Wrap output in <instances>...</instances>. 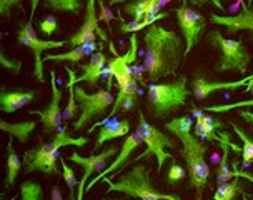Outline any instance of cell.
Returning <instances> with one entry per match:
<instances>
[{
  "label": "cell",
  "instance_id": "36",
  "mask_svg": "<svg viewBox=\"0 0 253 200\" xmlns=\"http://www.w3.org/2000/svg\"><path fill=\"white\" fill-rule=\"evenodd\" d=\"M233 177H238V179H247V180H250L253 184V175L247 174V172H240L237 169V163H233Z\"/></svg>",
  "mask_w": 253,
  "mask_h": 200
},
{
  "label": "cell",
  "instance_id": "27",
  "mask_svg": "<svg viewBox=\"0 0 253 200\" xmlns=\"http://www.w3.org/2000/svg\"><path fill=\"white\" fill-rule=\"evenodd\" d=\"M43 3L52 12H70L74 15H79L82 8L80 0H43Z\"/></svg>",
  "mask_w": 253,
  "mask_h": 200
},
{
  "label": "cell",
  "instance_id": "10",
  "mask_svg": "<svg viewBox=\"0 0 253 200\" xmlns=\"http://www.w3.org/2000/svg\"><path fill=\"white\" fill-rule=\"evenodd\" d=\"M175 13H177V22L185 40V57H187L200 40L207 20L200 12L188 7L187 0H182V5L175 8Z\"/></svg>",
  "mask_w": 253,
  "mask_h": 200
},
{
  "label": "cell",
  "instance_id": "2",
  "mask_svg": "<svg viewBox=\"0 0 253 200\" xmlns=\"http://www.w3.org/2000/svg\"><path fill=\"white\" fill-rule=\"evenodd\" d=\"M164 127L182 142V157L187 165L190 187L197 190V197H202L203 189L207 187L210 177V167L205 158L207 152H209V144L202 142L192 134L193 124L190 115L175 117L167 122Z\"/></svg>",
  "mask_w": 253,
  "mask_h": 200
},
{
  "label": "cell",
  "instance_id": "28",
  "mask_svg": "<svg viewBox=\"0 0 253 200\" xmlns=\"http://www.w3.org/2000/svg\"><path fill=\"white\" fill-rule=\"evenodd\" d=\"M20 200H45L42 185L34 180H25L20 185Z\"/></svg>",
  "mask_w": 253,
  "mask_h": 200
},
{
  "label": "cell",
  "instance_id": "38",
  "mask_svg": "<svg viewBox=\"0 0 253 200\" xmlns=\"http://www.w3.org/2000/svg\"><path fill=\"white\" fill-rule=\"evenodd\" d=\"M52 200H63V195H62V190L60 187H57V185H53L52 187V194H50Z\"/></svg>",
  "mask_w": 253,
  "mask_h": 200
},
{
  "label": "cell",
  "instance_id": "20",
  "mask_svg": "<svg viewBox=\"0 0 253 200\" xmlns=\"http://www.w3.org/2000/svg\"><path fill=\"white\" fill-rule=\"evenodd\" d=\"M130 132V122L128 120H119V119H110L107 124H103L100 127V132H98L97 142L93 145V150L100 149L103 144L108 142V140L114 139H120V137H126Z\"/></svg>",
  "mask_w": 253,
  "mask_h": 200
},
{
  "label": "cell",
  "instance_id": "4",
  "mask_svg": "<svg viewBox=\"0 0 253 200\" xmlns=\"http://www.w3.org/2000/svg\"><path fill=\"white\" fill-rule=\"evenodd\" d=\"M88 140L85 137H69L67 135V129L62 127L58 130L57 137L48 144H40L37 149H30L24 155V167L27 172H42L47 175L58 174V158H60V149L67 147V145H74V147H82L87 145Z\"/></svg>",
  "mask_w": 253,
  "mask_h": 200
},
{
  "label": "cell",
  "instance_id": "16",
  "mask_svg": "<svg viewBox=\"0 0 253 200\" xmlns=\"http://www.w3.org/2000/svg\"><path fill=\"white\" fill-rule=\"evenodd\" d=\"M210 20L211 24L227 27L228 34L242 30H248L253 34V5L242 0V12L238 15H216V13H211Z\"/></svg>",
  "mask_w": 253,
  "mask_h": 200
},
{
  "label": "cell",
  "instance_id": "5",
  "mask_svg": "<svg viewBox=\"0 0 253 200\" xmlns=\"http://www.w3.org/2000/svg\"><path fill=\"white\" fill-rule=\"evenodd\" d=\"M148 105H150L152 115L155 119H167L175 110L187 103V99L192 92L187 87V77H180L178 80L170 84H152L145 85Z\"/></svg>",
  "mask_w": 253,
  "mask_h": 200
},
{
  "label": "cell",
  "instance_id": "40",
  "mask_svg": "<svg viewBox=\"0 0 253 200\" xmlns=\"http://www.w3.org/2000/svg\"><path fill=\"white\" fill-rule=\"evenodd\" d=\"M126 0H108V5L114 7V5H119V3H125Z\"/></svg>",
  "mask_w": 253,
  "mask_h": 200
},
{
  "label": "cell",
  "instance_id": "35",
  "mask_svg": "<svg viewBox=\"0 0 253 200\" xmlns=\"http://www.w3.org/2000/svg\"><path fill=\"white\" fill-rule=\"evenodd\" d=\"M20 0H0V13L3 17H10L12 15V8L15 5H19Z\"/></svg>",
  "mask_w": 253,
  "mask_h": 200
},
{
  "label": "cell",
  "instance_id": "6",
  "mask_svg": "<svg viewBox=\"0 0 253 200\" xmlns=\"http://www.w3.org/2000/svg\"><path fill=\"white\" fill-rule=\"evenodd\" d=\"M40 0H30L32 3V8H30V17L29 20L25 22L24 25L20 27L19 32H17V40L19 44L25 45L29 47L32 52H34V75L40 84L45 82V75H43V58H42V53L47 52L50 49H60V47H65L69 45L67 40H60V42H53V40H40L37 32L34 29V17H35V12H37V5H39Z\"/></svg>",
  "mask_w": 253,
  "mask_h": 200
},
{
  "label": "cell",
  "instance_id": "39",
  "mask_svg": "<svg viewBox=\"0 0 253 200\" xmlns=\"http://www.w3.org/2000/svg\"><path fill=\"white\" fill-rule=\"evenodd\" d=\"M240 117H242V119H245L247 122H250V124H253V113L247 112V110H242L240 112Z\"/></svg>",
  "mask_w": 253,
  "mask_h": 200
},
{
  "label": "cell",
  "instance_id": "41",
  "mask_svg": "<svg viewBox=\"0 0 253 200\" xmlns=\"http://www.w3.org/2000/svg\"><path fill=\"white\" fill-rule=\"evenodd\" d=\"M243 200H252V199H248V197H247V194H245V195H243Z\"/></svg>",
  "mask_w": 253,
  "mask_h": 200
},
{
  "label": "cell",
  "instance_id": "18",
  "mask_svg": "<svg viewBox=\"0 0 253 200\" xmlns=\"http://www.w3.org/2000/svg\"><path fill=\"white\" fill-rule=\"evenodd\" d=\"M100 49H103V44L100 42H90L79 45V47L70 49L65 53H48L43 60L47 62H72V63H79L80 60H84L85 57H92L95 52H98Z\"/></svg>",
  "mask_w": 253,
  "mask_h": 200
},
{
  "label": "cell",
  "instance_id": "12",
  "mask_svg": "<svg viewBox=\"0 0 253 200\" xmlns=\"http://www.w3.org/2000/svg\"><path fill=\"white\" fill-rule=\"evenodd\" d=\"M143 142V137H142V132L137 127V130L132 132V134H128L124 140V144H122V149L119 152V155H117V160L114 163H110V165L107 167L105 170H102L100 174H98L95 179L87 184V187H85V194H88L90 190H92L93 185L100 184L103 179H108V180H114V177L119 174V170L122 167H126V163H128V157L132 155L133 150H137L140 145Z\"/></svg>",
  "mask_w": 253,
  "mask_h": 200
},
{
  "label": "cell",
  "instance_id": "14",
  "mask_svg": "<svg viewBox=\"0 0 253 200\" xmlns=\"http://www.w3.org/2000/svg\"><path fill=\"white\" fill-rule=\"evenodd\" d=\"M98 20H100V17L97 15V0H87V12H85L82 27L67 40L70 47L74 49L84 44L97 42V35H100L103 42H108L107 34H103V30L98 27Z\"/></svg>",
  "mask_w": 253,
  "mask_h": 200
},
{
  "label": "cell",
  "instance_id": "29",
  "mask_svg": "<svg viewBox=\"0 0 253 200\" xmlns=\"http://www.w3.org/2000/svg\"><path fill=\"white\" fill-rule=\"evenodd\" d=\"M60 165H62V177H63V182L67 184L69 187V192H70V200H77V190H79V182L75 179V172L72 170V167L67 165L65 158L60 157Z\"/></svg>",
  "mask_w": 253,
  "mask_h": 200
},
{
  "label": "cell",
  "instance_id": "22",
  "mask_svg": "<svg viewBox=\"0 0 253 200\" xmlns=\"http://www.w3.org/2000/svg\"><path fill=\"white\" fill-rule=\"evenodd\" d=\"M157 5L158 0H135V2L126 3L124 7V12L132 17L135 22H142L158 15Z\"/></svg>",
  "mask_w": 253,
  "mask_h": 200
},
{
  "label": "cell",
  "instance_id": "7",
  "mask_svg": "<svg viewBox=\"0 0 253 200\" xmlns=\"http://www.w3.org/2000/svg\"><path fill=\"white\" fill-rule=\"evenodd\" d=\"M75 97L80 107V117L74 122V132L82 130L85 125L95 119H100L107 113L110 107H114L115 97L108 89H98L95 94H87L82 87L75 85Z\"/></svg>",
  "mask_w": 253,
  "mask_h": 200
},
{
  "label": "cell",
  "instance_id": "33",
  "mask_svg": "<svg viewBox=\"0 0 253 200\" xmlns=\"http://www.w3.org/2000/svg\"><path fill=\"white\" fill-rule=\"evenodd\" d=\"M57 27H58V22L53 15L45 17V19L40 22V30H42L45 35H53V32L57 30Z\"/></svg>",
  "mask_w": 253,
  "mask_h": 200
},
{
  "label": "cell",
  "instance_id": "43",
  "mask_svg": "<svg viewBox=\"0 0 253 200\" xmlns=\"http://www.w3.org/2000/svg\"><path fill=\"white\" fill-rule=\"evenodd\" d=\"M103 200H110V199H103Z\"/></svg>",
  "mask_w": 253,
  "mask_h": 200
},
{
  "label": "cell",
  "instance_id": "31",
  "mask_svg": "<svg viewBox=\"0 0 253 200\" xmlns=\"http://www.w3.org/2000/svg\"><path fill=\"white\" fill-rule=\"evenodd\" d=\"M243 107H253V99L240 100V102H235V103H227V105H210V107H205L203 110L211 112V113H223V112L233 110V108H243Z\"/></svg>",
  "mask_w": 253,
  "mask_h": 200
},
{
  "label": "cell",
  "instance_id": "30",
  "mask_svg": "<svg viewBox=\"0 0 253 200\" xmlns=\"http://www.w3.org/2000/svg\"><path fill=\"white\" fill-rule=\"evenodd\" d=\"M232 127H233V132L238 135V137L242 139L243 142V149H242V157H243V165L247 167V163L253 162V140L248 137V135L245 134L243 130H240V127L235 125L232 122Z\"/></svg>",
  "mask_w": 253,
  "mask_h": 200
},
{
  "label": "cell",
  "instance_id": "26",
  "mask_svg": "<svg viewBox=\"0 0 253 200\" xmlns=\"http://www.w3.org/2000/svg\"><path fill=\"white\" fill-rule=\"evenodd\" d=\"M169 17V12L167 13H158V15L152 17V19H147V20H142V22H125L122 17H119L120 20V27H119V32L120 34H135V32L138 30H143V29H148L150 25L155 24L157 20H162V19H167Z\"/></svg>",
  "mask_w": 253,
  "mask_h": 200
},
{
  "label": "cell",
  "instance_id": "17",
  "mask_svg": "<svg viewBox=\"0 0 253 200\" xmlns=\"http://www.w3.org/2000/svg\"><path fill=\"white\" fill-rule=\"evenodd\" d=\"M105 65H107V57L103 53V50L100 49L98 52H95L90 60L87 63H82L80 69H82L84 74L80 77H77V84L79 82H87L88 87L97 89L98 87V80L102 79L103 72H105Z\"/></svg>",
  "mask_w": 253,
  "mask_h": 200
},
{
  "label": "cell",
  "instance_id": "32",
  "mask_svg": "<svg viewBox=\"0 0 253 200\" xmlns=\"http://www.w3.org/2000/svg\"><path fill=\"white\" fill-rule=\"evenodd\" d=\"M187 175L183 167H180L177 162H173L170 165L169 172H167V179H169V184H177V182H182Z\"/></svg>",
  "mask_w": 253,
  "mask_h": 200
},
{
  "label": "cell",
  "instance_id": "19",
  "mask_svg": "<svg viewBox=\"0 0 253 200\" xmlns=\"http://www.w3.org/2000/svg\"><path fill=\"white\" fill-rule=\"evenodd\" d=\"M35 99V92L32 90H8L2 89L0 90V110L5 113H13L19 108L25 107L27 103H30Z\"/></svg>",
  "mask_w": 253,
  "mask_h": 200
},
{
  "label": "cell",
  "instance_id": "24",
  "mask_svg": "<svg viewBox=\"0 0 253 200\" xmlns=\"http://www.w3.org/2000/svg\"><path fill=\"white\" fill-rule=\"evenodd\" d=\"M0 130L8 132L20 142H27L29 135L35 130V122H20V124H10V122L0 120Z\"/></svg>",
  "mask_w": 253,
  "mask_h": 200
},
{
  "label": "cell",
  "instance_id": "23",
  "mask_svg": "<svg viewBox=\"0 0 253 200\" xmlns=\"http://www.w3.org/2000/svg\"><path fill=\"white\" fill-rule=\"evenodd\" d=\"M22 162L20 157L17 155L15 149H13V142L8 140L7 142V175H5V185L7 189H10L17 180V175L20 174Z\"/></svg>",
  "mask_w": 253,
  "mask_h": 200
},
{
  "label": "cell",
  "instance_id": "13",
  "mask_svg": "<svg viewBox=\"0 0 253 200\" xmlns=\"http://www.w3.org/2000/svg\"><path fill=\"white\" fill-rule=\"evenodd\" d=\"M50 89H52V97L50 102L47 103V107L43 110H30L29 113H37L40 117V122L43 125L45 134H52V132H58L62 129L63 124V112L60 110V102H62V89L57 85V75L55 70L50 72Z\"/></svg>",
  "mask_w": 253,
  "mask_h": 200
},
{
  "label": "cell",
  "instance_id": "3",
  "mask_svg": "<svg viewBox=\"0 0 253 200\" xmlns=\"http://www.w3.org/2000/svg\"><path fill=\"white\" fill-rule=\"evenodd\" d=\"M152 170L145 163H138V165L132 167L126 174L120 175L119 180H102L108 185L107 192H120L125 194L126 197L138 199V200H183L171 194H164L158 189H155L152 180ZM100 182V184H102Z\"/></svg>",
  "mask_w": 253,
  "mask_h": 200
},
{
  "label": "cell",
  "instance_id": "1",
  "mask_svg": "<svg viewBox=\"0 0 253 200\" xmlns=\"http://www.w3.org/2000/svg\"><path fill=\"white\" fill-rule=\"evenodd\" d=\"M143 70L148 79L158 82L177 74L180 62L185 57L183 40L177 32L153 24L143 34Z\"/></svg>",
  "mask_w": 253,
  "mask_h": 200
},
{
  "label": "cell",
  "instance_id": "9",
  "mask_svg": "<svg viewBox=\"0 0 253 200\" xmlns=\"http://www.w3.org/2000/svg\"><path fill=\"white\" fill-rule=\"evenodd\" d=\"M138 129L142 132L143 142L147 144V150L143 153H140L137 158H133V162L140 160V158H145L148 155H153L157 158V170H162L164 163L169 160V158H173L171 153L167 152V149H173L175 142L171 140L169 135L164 134L160 129H157L155 125H152L150 122L145 119L143 112H138Z\"/></svg>",
  "mask_w": 253,
  "mask_h": 200
},
{
  "label": "cell",
  "instance_id": "21",
  "mask_svg": "<svg viewBox=\"0 0 253 200\" xmlns=\"http://www.w3.org/2000/svg\"><path fill=\"white\" fill-rule=\"evenodd\" d=\"M205 110H198V108H193L192 113L197 117V122H195V135L197 137H202L205 140H215L216 142V137L218 135L215 134L216 130L223 127V122L213 119V117H209V115H203Z\"/></svg>",
  "mask_w": 253,
  "mask_h": 200
},
{
  "label": "cell",
  "instance_id": "42",
  "mask_svg": "<svg viewBox=\"0 0 253 200\" xmlns=\"http://www.w3.org/2000/svg\"><path fill=\"white\" fill-rule=\"evenodd\" d=\"M200 199H202V197H197V200H200Z\"/></svg>",
  "mask_w": 253,
  "mask_h": 200
},
{
  "label": "cell",
  "instance_id": "34",
  "mask_svg": "<svg viewBox=\"0 0 253 200\" xmlns=\"http://www.w3.org/2000/svg\"><path fill=\"white\" fill-rule=\"evenodd\" d=\"M0 63H2V67H5V69L12 70L13 74L20 72V69H22V62L20 60H12V58H7L3 52L0 53Z\"/></svg>",
  "mask_w": 253,
  "mask_h": 200
},
{
  "label": "cell",
  "instance_id": "25",
  "mask_svg": "<svg viewBox=\"0 0 253 200\" xmlns=\"http://www.w3.org/2000/svg\"><path fill=\"white\" fill-rule=\"evenodd\" d=\"M238 194L245 195V190H243L238 177H235L230 182H225V184H220L216 192L213 194V200H235Z\"/></svg>",
  "mask_w": 253,
  "mask_h": 200
},
{
  "label": "cell",
  "instance_id": "15",
  "mask_svg": "<svg viewBox=\"0 0 253 200\" xmlns=\"http://www.w3.org/2000/svg\"><path fill=\"white\" fill-rule=\"evenodd\" d=\"M247 90H253V74L247 75V79H240L235 82H209L202 75H197L193 79V95L198 100L209 99L213 92H220V90H237L238 87H245Z\"/></svg>",
  "mask_w": 253,
  "mask_h": 200
},
{
  "label": "cell",
  "instance_id": "8",
  "mask_svg": "<svg viewBox=\"0 0 253 200\" xmlns=\"http://www.w3.org/2000/svg\"><path fill=\"white\" fill-rule=\"evenodd\" d=\"M209 40L220 50V63L216 70H237L240 74H247L252 63V57L248 50L243 47V40L225 39L220 32H210Z\"/></svg>",
  "mask_w": 253,
  "mask_h": 200
},
{
  "label": "cell",
  "instance_id": "11",
  "mask_svg": "<svg viewBox=\"0 0 253 200\" xmlns=\"http://www.w3.org/2000/svg\"><path fill=\"white\" fill-rule=\"evenodd\" d=\"M120 150L117 147H108L107 150H103L102 153H97V155H88V157H82L79 152H74L72 155L69 157L72 162L77 163V165H80L84 169V175L82 179L79 182V190H77V200H84L85 197V187H87V180L90 179V175L95 174V172H98L100 174L102 170L107 169V162L110 157H115L119 155Z\"/></svg>",
  "mask_w": 253,
  "mask_h": 200
},
{
  "label": "cell",
  "instance_id": "37",
  "mask_svg": "<svg viewBox=\"0 0 253 200\" xmlns=\"http://www.w3.org/2000/svg\"><path fill=\"white\" fill-rule=\"evenodd\" d=\"M190 2H192L193 5H197V7H200L202 3H205V2H211V3H213V5H215L216 8H220V10H221V8H225L223 5H221V2H220V0H190Z\"/></svg>",
  "mask_w": 253,
  "mask_h": 200
}]
</instances>
